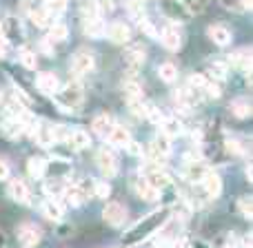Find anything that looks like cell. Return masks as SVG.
Here are the masks:
<instances>
[{
  "mask_svg": "<svg viewBox=\"0 0 253 248\" xmlns=\"http://www.w3.org/2000/svg\"><path fill=\"white\" fill-rule=\"evenodd\" d=\"M98 166H100L105 177H116V173H118V157H116V153L109 146H102L98 151Z\"/></svg>",
  "mask_w": 253,
  "mask_h": 248,
  "instance_id": "3957f363",
  "label": "cell"
},
{
  "mask_svg": "<svg viewBox=\"0 0 253 248\" xmlns=\"http://www.w3.org/2000/svg\"><path fill=\"white\" fill-rule=\"evenodd\" d=\"M93 195L100 197V200H107L111 195V184L109 182H96L93 184Z\"/></svg>",
  "mask_w": 253,
  "mask_h": 248,
  "instance_id": "8d00e7d4",
  "label": "cell"
},
{
  "mask_svg": "<svg viewBox=\"0 0 253 248\" xmlns=\"http://www.w3.org/2000/svg\"><path fill=\"white\" fill-rule=\"evenodd\" d=\"M40 49L44 51V56H47V58H51V56H53V47H51V40H49V38L40 42Z\"/></svg>",
  "mask_w": 253,
  "mask_h": 248,
  "instance_id": "60d3db41",
  "label": "cell"
},
{
  "mask_svg": "<svg viewBox=\"0 0 253 248\" xmlns=\"http://www.w3.org/2000/svg\"><path fill=\"white\" fill-rule=\"evenodd\" d=\"M158 75H160V80H165V82H175L178 69H175L173 62H165V65L158 67Z\"/></svg>",
  "mask_w": 253,
  "mask_h": 248,
  "instance_id": "83f0119b",
  "label": "cell"
},
{
  "mask_svg": "<svg viewBox=\"0 0 253 248\" xmlns=\"http://www.w3.org/2000/svg\"><path fill=\"white\" fill-rule=\"evenodd\" d=\"M142 118H147L149 122H153V124H160V120L165 118V115L160 113V111L156 109V106L153 105H147V102H144V111H142Z\"/></svg>",
  "mask_w": 253,
  "mask_h": 248,
  "instance_id": "d590c367",
  "label": "cell"
},
{
  "mask_svg": "<svg viewBox=\"0 0 253 248\" xmlns=\"http://www.w3.org/2000/svg\"><path fill=\"white\" fill-rule=\"evenodd\" d=\"M171 153V138H167L165 133L156 135L151 142V148H149V155L156 162H165V157Z\"/></svg>",
  "mask_w": 253,
  "mask_h": 248,
  "instance_id": "277c9868",
  "label": "cell"
},
{
  "mask_svg": "<svg viewBox=\"0 0 253 248\" xmlns=\"http://www.w3.org/2000/svg\"><path fill=\"white\" fill-rule=\"evenodd\" d=\"M125 93H126V100H129V98H138V96H142V91H140V84L135 82V80H131V82H126V84H125Z\"/></svg>",
  "mask_w": 253,
  "mask_h": 248,
  "instance_id": "74e56055",
  "label": "cell"
},
{
  "mask_svg": "<svg viewBox=\"0 0 253 248\" xmlns=\"http://www.w3.org/2000/svg\"><path fill=\"white\" fill-rule=\"evenodd\" d=\"M29 133H34L36 144H40V146H51V144L56 142V138H53V126L49 122H36Z\"/></svg>",
  "mask_w": 253,
  "mask_h": 248,
  "instance_id": "8992f818",
  "label": "cell"
},
{
  "mask_svg": "<svg viewBox=\"0 0 253 248\" xmlns=\"http://www.w3.org/2000/svg\"><path fill=\"white\" fill-rule=\"evenodd\" d=\"M47 160L44 157H29V162H27V173H29V177L34 179H40L44 177V173H47Z\"/></svg>",
  "mask_w": 253,
  "mask_h": 248,
  "instance_id": "7402d4cb",
  "label": "cell"
},
{
  "mask_svg": "<svg viewBox=\"0 0 253 248\" xmlns=\"http://www.w3.org/2000/svg\"><path fill=\"white\" fill-rule=\"evenodd\" d=\"M133 188H135V195H138L140 200H144V202H156V200H158V193H160V191H156L151 184L144 182V177L135 179Z\"/></svg>",
  "mask_w": 253,
  "mask_h": 248,
  "instance_id": "44dd1931",
  "label": "cell"
},
{
  "mask_svg": "<svg viewBox=\"0 0 253 248\" xmlns=\"http://www.w3.org/2000/svg\"><path fill=\"white\" fill-rule=\"evenodd\" d=\"M220 4L229 11H249L253 0H220Z\"/></svg>",
  "mask_w": 253,
  "mask_h": 248,
  "instance_id": "f1b7e54d",
  "label": "cell"
},
{
  "mask_svg": "<svg viewBox=\"0 0 253 248\" xmlns=\"http://www.w3.org/2000/svg\"><path fill=\"white\" fill-rule=\"evenodd\" d=\"M93 69H96V56H93V51L78 49L74 53V58H71V71L76 75H84V73H91Z\"/></svg>",
  "mask_w": 253,
  "mask_h": 248,
  "instance_id": "7a4b0ae2",
  "label": "cell"
},
{
  "mask_svg": "<svg viewBox=\"0 0 253 248\" xmlns=\"http://www.w3.org/2000/svg\"><path fill=\"white\" fill-rule=\"evenodd\" d=\"M160 126H162V133H165L167 138H175V135L182 133V124H180L178 120H173V118H162Z\"/></svg>",
  "mask_w": 253,
  "mask_h": 248,
  "instance_id": "4316f807",
  "label": "cell"
},
{
  "mask_svg": "<svg viewBox=\"0 0 253 248\" xmlns=\"http://www.w3.org/2000/svg\"><path fill=\"white\" fill-rule=\"evenodd\" d=\"M200 182H202V188H205L207 197H211V200H213V197H218L220 193H222V177H220L218 173H213V171H209V173H207Z\"/></svg>",
  "mask_w": 253,
  "mask_h": 248,
  "instance_id": "5bb4252c",
  "label": "cell"
},
{
  "mask_svg": "<svg viewBox=\"0 0 253 248\" xmlns=\"http://www.w3.org/2000/svg\"><path fill=\"white\" fill-rule=\"evenodd\" d=\"M231 113L240 120H247L251 115V102L247 98H238V100L231 102Z\"/></svg>",
  "mask_w": 253,
  "mask_h": 248,
  "instance_id": "d4e9b609",
  "label": "cell"
},
{
  "mask_svg": "<svg viewBox=\"0 0 253 248\" xmlns=\"http://www.w3.org/2000/svg\"><path fill=\"white\" fill-rule=\"evenodd\" d=\"M96 9H100V11H111V9H114V0H98Z\"/></svg>",
  "mask_w": 253,
  "mask_h": 248,
  "instance_id": "ab89813d",
  "label": "cell"
},
{
  "mask_svg": "<svg viewBox=\"0 0 253 248\" xmlns=\"http://www.w3.org/2000/svg\"><path fill=\"white\" fill-rule=\"evenodd\" d=\"M65 142L69 144V146L74 148V151H83V148H87L89 144H91V138H89L87 131H83V129H74V131H69V135H67Z\"/></svg>",
  "mask_w": 253,
  "mask_h": 248,
  "instance_id": "2e32d148",
  "label": "cell"
},
{
  "mask_svg": "<svg viewBox=\"0 0 253 248\" xmlns=\"http://www.w3.org/2000/svg\"><path fill=\"white\" fill-rule=\"evenodd\" d=\"M4 51H7V40H4V38H0V58L4 56Z\"/></svg>",
  "mask_w": 253,
  "mask_h": 248,
  "instance_id": "7bdbcfd3",
  "label": "cell"
},
{
  "mask_svg": "<svg viewBox=\"0 0 253 248\" xmlns=\"http://www.w3.org/2000/svg\"><path fill=\"white\" fill-rule=\"evenodd\" d=\"M67 35H69V29H67V25H62V22H58V25H53L51 29H49V40H51V42H65Z\"/></svg>",
  "mask_w": 253,
  "mask_h": 248,
  "instance_id": "f546056e",
  "label": "cell"
},
{
  "mask_svg": "<svg viewBox=\"0 0 253 248\" xmlns=\"http://www.w3.org/2000/svg\"><path fill=\"white\" fill-rule=\"evenodd\" d=\"M107 140L111 142V146H120V148H126L133 140H131V133L125 129V126H111V131L107 133Z\"/></svg>",
  "mask_w": 253,
  "mask_h": 248,
  "instance_id": "9a60e30c",
  "label": "cell"
},
{
  "mask_svg": "<svg viewBox=\"0 0 253 248\" xmlns=\"http://www.w3.org/2000/svg\"><path fill=\"white\" fill-rule=\"evenodd\" d=\"M111 118L107 113H100V115H96V118L91 120V129H93V133H98L100 138H107V133L111 131Z\"/></svg>",
  "mask_w": 253,
  "mask_h": 248,
  "instance_id": "cb8c5ba5",
  "label": "cell"
},
{
  "mask_svg": "<svg viewBox=\"0 0 253 248\" xmlns=\"http://www.w3.org/2000/svg\"><path fill=\"white\" fill-rule=\"evenodd\" d=\"M40 237H42V231L36 224H22L18 228V242L22 246H36L40 242Z\"/></svg>",
  "mask_w": 253,
  "mask_h": 248,
  "instance_id": "ba28073f",
  "label": "cell"
},
{
  "mask_svg": "<svg viewBox=\"0 0 253 248\" xmlns=\"http://www.w3.org/2000/svg\"><path fill=\"white\" fill-rule=\"evenodd\" d=\"M209 38L213 40L218 47H227V44L231 42V31H229L224 25H211L209 27Z\"/></svg>",
  "mask_w": 253,
  "mask_h": 248,
  "instance_id": "ffe728a7",
  "label": "cell"
},
{
  "mask_svg": "<svg viewBox=\"0 0 253 248\" xmlns=\"http://www.w3.org/2000/svg\"><path fill=\"white\" fill-rule=\"evenodd\" d=\"M227 146H229V151H231V153H236V155H240V153H245V148H242V144L238 142V140H229V142H227Z\"/></svg>",
  "mask_w": 253,
  "mask_h": 248,
  "instance_id": "f35d334b",
  "label": "cell"
},
{
  "mask_svg": "<svg viewBox=\"0 0 253 248\" xmlns=\"http://www.w3.org/2000/svg\"><path fill=\"white\" fill-rule=\"evenodd\" d=\"M0 133H2L4 138H9V140H16L18 135L25 133V129H22V124H20V120L18 118H7V120L0 122Z\"/></svg>",
  "mask_w": 253,
  "mask_h": 248,
  "instance_id": "d6986e66",
  "label": "cell"
},
{
  "mask_svg": "<svg viewBox=\"0 0 253 248\" xmlns=\"http://www.w3.org/2000/svg\"><path fill=\"white\" fill-rule=\"evenodd\" d=\"M42 213L47 215L51 222H60L62 219V206L58 204L56 197H49V200L42 202Z\"/></svg>",
  "mask_w": 253,
  "mask_h": 248,
  "instance_id": "603a6c76",
  "label": "cell"
},
{
  "mask_svg": "<svg viewBox=\"0 0 253 248\" xmlns=\"http://www.w3.org/2000/svg\"><path fill=\"white\" fill-rule=\"evenodd\" d=\"M162 44H165L169 51H178L180 44H182V31L178 25H169L162 31Z\"/></svg>",
  "mask_w": 253,
  "mask_h": 248,
  "instance_id": "4fadbf2b",
  "label": "cell"
},
{
  "mask_svg": "<svg viewBox=\"0 0 253 248\" xmlns=\"http://www.w3.org/2000/svg\"><path fill=\"white\" fill-rule=\"evenodd\" d=\"M238 209H240V213L245 215L247 219H251L253 217V197L251 195L240 197V200H238Z\"/></svg>",
  "mask_w": 253,
  "mask_h": 248,
  "instance_id": "e575fe53",
  "label": "cell"
},
{
  "mask_svg": "<svg viewBox=\"0 0 253 248\" xmlns=\"http://www.w3.org/2000/svg\"><path fill=\"white\" fill-rule=\"evenodd\" d=\"M140 2H144V0H140Z\"/></svg>",
  "mask_w": 253,
  "mask_h": 248,
  "instance_id": "f6af8a7d",
  "label": "cell"
},
{
  "mask_svg": "<svg viewBox=\"0 0 253 248\" xmlns=\"http://www.w3.org/2000/svg\"><path fill=\"white\" fill-rule=\"evenodd\" d=\"M0 100H2V91H0Z\"/></svg>",
  "mask_w": 253,
  "mask_h": 248,
  "instance_id": "ee69618b",
  "label": "cell"
},
{
  "mask_svg": "<svg viewBox=\"0 0 253 248\" xmlns=\"http://www.w3.org/2000/svg\"><path fill=\"white\" fill-rule=\"evenodd\" d=\"M231 62L236 67H242L245 71H249V67H251V56H249V51L247 49H242V51H236L231 56Z\"/></svg>",
  "mask_w": 253,
  "mask_h": 248,
  "instance_id": "1f68e13d",
  "label": "cell"
},
{
  "mask_svg": "<svg viewBox=\"0 0 253 248\" xmlns=\"http://www.w3.org/2000/svg\"><path fill=\"white\" fill-rule=\"evenodd\" d=\"M209 171H211V169L205 164V162H200V160H189L187 164H184V177H187L189 182H200V179L205 177Z\"/></svg>",
  "mask_w": 253,
  "mask_h": 248,
  "instance_id": "7c38bea8",
  "label": "cell"
},
{
  "mask_svg": "<svg viewBox=\"0 0 253 248\" xmlns=\"http://www.w3.org/2000/svg\"><path fill=\"white\" fill-rule=\"evenodd\" d=\"M144 182L151 184V186L156 188V191H162V188H167V186L171 184V179H169V175H167L162 169H156V166H149L147 173H144Z\"/></svg>",
  "mask_w": 253,
  "mask_h": 248,
  "instance_id": "30bf717a",
  "label": "cell"
},
{
  "mask_svg": "<svg viewBox=\"0 0 253 248\" xmlns=\"http://www.w3.org/2000/svg\"><path fill=\"white\" fill-rule=\"evenodd\" d=\"M142 62H144V49H142V44H133V47H129L125 51V65L129 67L131 71L140 69V67H142Z\"/></svg>",
  "mask_w": 253,
  "mask_h": 248,
  "instance_id": "e0dca14e",
  "label": "cell"
},
{
  "mask_svg": "<svg viewBox=\"0 0 253 248\" xmlns=\"http://www.w3.org/2000/svg\"><path fill=\"white\" fill-rule=\"evenodd\" d=\"M44 9L49 16H60L67 9V0H44Z\"/></svg>",
  "mask_w": 253,
  "mask_h": 248,
  "instance_id": "d6a6232c",
  "label": "cell"
},
{
  "mask_svg": "<svg viewBox=\"0 0 253 248\" xmlns=\"http://www.w3.org/2000/svg\"><path fill=\"white\" fill-rule=\"evenodd\" d=\"M9 195H11V200L18 202V204H29L31 202L29 186H27L22 179H9Z\"/></svg>",
  "mask_w": 253,
  "mask_h": 248,
  "instance_id": "8fae6325",
  "label": "cell"
},
{
  "mask_svg": "<svg viewBox=\"0 0 253 248\" xmlns=\"http://www.w3.org/2000/svg\"><path fill=\"white\" fill-rule=\"evenodd\" d=\"M93 184H96V182H93V179H89V177H83V179H78V182L74 184L83 202H87V200H91V197H93Z\"/></svg>",
  "mask_w": 253,
  "mask_h": 248,
  "instance_id": "484cf974",
  "label": "cell"
},
{
  "mask_svg": "<svg viewBox=\"0 0 253 248\" xmlns=\"http://www.w3.org/2000/svg\"><path fill=\"white\" fill-rule=\"evenodd\" d=\"M125 217H126V211L120 202H109V204L105 206V211H102V219H105L109 226H120V224L125 222Z\"/></svg>",
  "mask_w": 253,
  "mask_h": 248,
  "instance_id": "5b68a950",
  "label": "cell"
},
{
  "mask_svg": "<svg viewBox=\"0 0 253 248\" xmlns=\"http://www.w3.org/2000/svg\"><path fill=\"white\" fill-rule=\"evenodd\" d=\"M29 18H31V22H34L36 27H47L49 25V13H47V9H31L29 11Z\"/></svg>",
  "mask_w": 253,
  "mask_h": 248,
  "instance_id": "4dcf8cb0",
  "label": "cell"
},
{
  "mask_svg": "<svg viewBox=\"0 0 253 248\" xmlns=\"http://www.w3.org/2000/svg\"><path fill=\"white\" fill-rule=\"evenodd\" d=\"M7 177H9V164L2 160V157H0V182H2V179H7Z\"/></svg>",
  "mask_w": 253,
  "mask_h": 248,
  "instance_id": "b9f144b4",
  "label": "cell"
},
{
  "mask_svg": "<svg viewBox=\"0 0 253 248\" xmlns=\"http://www.w3.org/2000/svg\"><path fill=\"white\" fill-rule=\"evenodd\" d=\"M107 31V25L98 16H84V35L89 38H102Z\"/></svg>",
  "mask_w": 253,
  "mask_h": 248,
  "instance_id": "ac0fdd59",
  "label": "cell"
},
{
  "mask_svg": "<svg viewBox=\"0 0 253 248\" xmlns=\"http://www.w3.org/2000/svg\"><path fill=\"white\" fill-rule=\"evenodd\" d=\"M53 96L58 98V102H60V106L65 111H76L80 105H83V87H80L78 82H69L65 89H58Z\"/></svg>",
  "mask_w": 253,
  "mask_h": 248,
  "instance_id": "6da1fadb",
  "label": "cell"
},
{
  "mask_svg": "<svg viewBox=\"0 0 253 248\" xmlns=\"http://www.w3.org/2000/svg\"><path fill=\"white\" fill-rule=\"evenodd\" d=\"M36 87H38V91L44 93V96H53V93L60 89V80H58L56 73L44 71V73H40L38 78H36Z\"/></svg>",
  "mask_w": 253,
  "mask_h": 248,
  "instance_id": "52a82bcc",
  "label": "cell"
},
{
  "mask_svg": "<svg viewBox=\"0 0 253 248\" xmlns=\"http://www.w3.org/2000/svg\"><path fill=\"white\" fill-rule=\"evenodd\" d=\"M18 60H20V65L25 67V69H29V71L36 69V53L29 51V49H22L20 56H18Z\"/></svg>",
  "mask_w": 253,
  "mask_h": 248,
  "instance_id": "836d02e7",
  "label": "cell"
},
{
  "mask_svg": "<svg viewBox=\"0 0 253 248\" xmlns=\"http://www.w3.org/2000/svg\"><path fill=\"white\" fill-rule=\"evenodd\" d=\"M105 35L111 40V42L125 44V42H129V38H131V29H129V25H125V22H114V25L107 27Z\"/></svg>",
  "mask_w": 253,
  "mask_h": 248,
  "instance_id": "9c48e42d",
  "label": "cell"
}]
</instances>
